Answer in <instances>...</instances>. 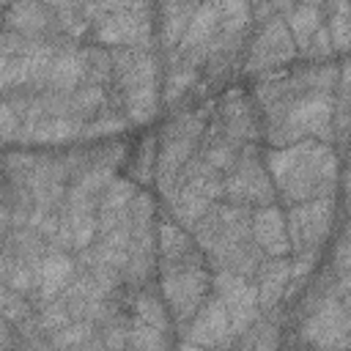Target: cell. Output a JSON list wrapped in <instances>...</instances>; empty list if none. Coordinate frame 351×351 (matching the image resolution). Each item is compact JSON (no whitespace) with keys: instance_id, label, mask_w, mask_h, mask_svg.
I'll return each mask as SVG.
<instances>
[{"instance_id":"obj_4","label":"cell","mask_w":351,"mask_h":351,"mask_svg":"<svg viewBox=\"0 0 351 351\" xmlns=\"http://www.w3.org/2000/svg\"><path fill=\"white\" fill-rule=\"evenodd\" d=\"M112 60V90L121 112L129 123H148L162 110L165 60L156 47H123L110 49Z\"/></svg>"},{"instance_id":"obj_24","label":"cell","mask_w":351,"mask_h":351,"mask_svg":"<svg viewBox=\"0 0 351 351\" xmlns=\"http://www.w3.org/2000/svg\"><path fill=\"white\" fill-rule=\"evenodd\" d=\"M82 82L80 85H112V60L110 49L99 44H80Z\"/></svg>"},{"instance_id":"obj_9","label":"cell","mask_w":351,"mask_h":351,"mask_svg":"<svg viewBox=\"0 0 351 351\" xmlns=\"http://www.w3.org/2000/svg\"><path fill=\"white\" fill-rule=\"evenodd\" d=\"M156 288L173 318L176 335H181L211 293V269L208 266H156Z\"/></svg>"},{"instance_id":"obj_21","label":"cell","mask_w":351,"mask_h":351,"mask_svg":"<svg viewBox=\"0 0 351 351\" xmlns=\"http://www.w3.org/2000/svg\"><path fill=\"white\" fill-rule=\"evenodd\" d=\"M154 8H156V49L162 52V60H165L176 52L197 3H167Z\"/></svg>"},{"instance_id":"obj_17","label":"cell","mask_w":351,"mask_h":351,"mask_svg":"<svg viewBox=\"0 0 351 351\" xmlns=\"http://www.w3.org/2000/svg\"><path fill=\"white\" fill-rule=\"evenodd\" d=\"M250 230H252V241L258 244V250L266 258L291 255L288 230H285V211L277 203L274 206H263V208H252Z\"/></svg>"},{"instance_id":"obj_1","label":"cell","mask_w":351,"mask_h":351,"mask_svg":"<svg viewBox=\"0 0 351 351\" xmlns=\"http://www.w3.org/2000/svg\"><path fill=\"white\" fill-rule=\"evenodd\" d=\"M340 63H299L261 74L252 99L269 148L299 140L335 143V93Z\"/></svg>"},{"instance_id":"obj_23","label":"cell","mask_w":351,"mask_h":351,"mask_svg":"<svg viewBox=\"0 0 351 351\" xmlns=\"http://www.w3.org/2000/svg\"><path fill=\"white\" fill-rule=\"evenodd\" d=\"M154 170H156V134H145L129 154L126 178L140 189H148V184H154Z\"/></svg>"},{"instance_id":"obj_13","label":"cell","mask_w":351,"mask_h":351,"mask_svg":"<svg viewBox=\"0 0 351 351\" xmlns=\"http://www.w3.org/2000/svg\"><path fill=\"white\" fill-rule=\"evenodd\" d=\"M178 340H186L203 351H230L236 335L230 329V318L222 302L214 293H208V299L195 313V318L186 324V329L178 335Z\"/></svg>"},{"instance_id":"obj_3","label":"cell","mask_w":351,"mask_h":351,"mask_svg":"<svg viewBox=\"0 0 351 351\" xmlns=\"http://www.w3.org/2000/svg\"><path fill=\"white\" fill-rule=\"evenodd\" d=\"M250 217H252V208L217 200L189 230L211 271H230L244 280L255 277L266 255L252 241Z\"/></svg>"},{"instance_id":"obj_18","label":"cell","mask_w":351,"mask_h":351,"mask_svg":"<svg viewBox=\"0 0 351 351\" xmlns=\"http://www.w3.org/2000/svg\"><path fill=\"white\" fill-rule=\"evenodd\" d=\"M288 282H291V258L288 255L285 258H263L261 261V266H258V271L252 277V285L258 291L261 313L282 307Z\"/></svg>"},{"instance_id":"obj_28","label":"cell","mask_w":351,"mask_h":351,"mask_svg":"<svg viewBox=\"0 0 351 351\" xmlns=\"http://www.w3.org/2000/svg\"><path fill=\"white\" fill-rule=\"evenodd\" d=\"M0 151H3V140H0Z\"/></svg>"},{"instance_id":"obj_15","label":"cell","mask_w":351,"mask_h":351,"mask_svg":"<svg viewBox=\"0 0 351 351\" xmlns=\"http://www.w3.org/2000/svg\"><path fill=\"white\" fill-rule=\"evenodd\" d=\"M140 192L137 184H132L126 176H115L107 189L99 197L96 208V239L129 228V214H132V200Z\"/></svg>"},{"instance_id":"obj_11","label":"cell","mask_w":351,"mask_h":351,"mask_svg":"<svg viewBox=\"0 0 351 351\" xmlns=\"http://www.w3.org/2000/svg\"><path fill=\"white\" fill-rule=\"evenodd\" d=\"M208 123L241 148L263 143V123H261L258 104L252 93H247L244 88H225L211 104Z\"/></svg>"},{"instance_id":"obj_6","label":"cell","mask_w":351,"mask_h":351,"mask_svg":"<svg viewBox=\"0 0 351 351\" xmlns=\"http://www.w3.org/2000/svg\"><path fill=\"white\" fill-rule=\"evenodd\" d=\"M90 22V38L107 49L156 47V8L143 3L82 5Z\"/></svg>"},{"instance_id":"obj_5","label":"cell","mask_w":351,"mask_h":351,"mask_svg":"<svg viewBox=\"0 0 351 351\" xmlns=\"http://www.w3.org/2000/svg\"><path fill=\"white\" fill-rule=\"evenodd\" d=\"M211 104L208 101H195L184 110H173L167 123L156 134V170H154V186L165 203H170L178 192V178L184 165L197 154L203 132L211 118Z\"/></svg>"},{"instance_id":"obj_16","label":"cell","mask_w":351,"mask_h":351,"mask_svg":"<svg viewBox=\"0 0 351 351\" xmlns=\"http://www.w3.org/2000/svg\"><path fill=\"white\" fill-rule=\"evenodd\" d=\"M74 274H77L74 255L58 247H47V252L36 266V307L60 296L63 288L74 280Z\"/></svg>"},{"instance_id":"obj_2","label":"cell","mask_w":351,"mask_h":351,"mask_svg":"<svg viewBox=\"0 0 351 351\" xmlns=\"http://www.w3.org/2000/svg\"><path fill=\"white\" fill-rule=\"evenodd\" d=\"M263 165L274 184L277 200H282L285 206L335 197V184L340 178V156L329 143L299 140L285 148H266Z\"/></svg>"},{"instance_id":"obj_19","label":"cell","mask_w":351,"mask_h":351,"mask_svg":"<svg viewBox=\"0 0 351 351\" xmlns=\"http://www.w3.org/2000/svg\"><path fill=\"white\" fill-rule=\"evenodd\" d=\"M0 25L3 30L19 33V36H60L52 5H41V3L5 5Z\"/></svg>"},{"instance_id":"obj_27","label":"cell","mask_w":351,"mask_h":351,"mask_svg":"<svg viewBox=\"0 0 351 351\" xmlns=\"http://www.w3.org/2000/svg\"><path fill=\"white\" fill-rule=\"evenodd\" d=\"M0 19H3V5H0Z\"/></svg>"},{"instance_id":"obj_14","label":"cell","mask_w":351,"mask_h":351,"mask_svg":"<svg viewBox=\"0 0 351 351\" xmlns=\"http://www.w3.org/2000/svg\"><path fill=\"white\" fill-rule=\"evenodd\" d=\"M156 266H206L192 233L178 228L165 211L156 217Z\"/></svg>"},{"instance_id":"obj_8","label":"cell","mask_w":351,"mask_h":351,"mask_svg":"<svg viewBox=\"0 0 351 351\" xmlns=\"http://www.w3.org/2000/svg\"><path fill=\"white\" fill-rule=\"evenodd\" d=\"M252 30V8L247 3H219L217 30L208 44L206 66H203V85H219L225 77L241 63L244 47Z\"/></svg>"},{"instance_id":"obj_20","label":"cell","mask_w":351,"mask_h":351,"mask_svg":"<svg viewBox=\"0 0 351 351\" xmlns=\"http://www.w3.org/2000/svg\"><path fill=\"white\" fill-rule=\"evenodd\" d=\"M282 310H285V307L261 313V318H258L247 332H241V335L233 340L230 351H280V348H282V337H285V329H282Z\"/></svg>"},{"instance_id":"obj_22","label":"cell","mask_w":351,"mask_h":351,"mask_svg":"<svg viewBox=\"0 0 351 351\" xmlns=\"http://www.w3.org/2000/svg\"><path fill=\"white\" fill-rule=\"evenodd\" d=\"M277 11L296 44V52L307 47L313 33L324 25V5L321 3H277Z\"/></svg>"},{"instance_id":"obj_10","label":"cell","mask_w":351,"mask_h":351,"mask_svg":"<svg viewBox=\"0 0 351 351\" xmlns=\"http://www.w3.org/2000/svg\"><path fill=\"white\" fill-rule=\"evenodd\" d=\"M222 200L247 206V208H263L277 203L274 184L263 165V145H244L233 170L225 176Z\"/></svg>"},{"instance_id":"obj_26","label":"cell","mask_w":351,"mask_h":351,"mask_svg":"<svg viewBox=\"0 0 351 351\" xmlns=\"http://www.w3.org/2000/svg\"><path fill=\"white\" fill-rule=\"evenodd\" d=\"M16 137H19V118L14 115L11 104L0 99V140L5 145V143H16Z\"/></svg>"},{"instance_id":"obj_25","label":"cell","mask_w":351,"mask_h":351,"mask_svg":"<svg viewBox=\"0 0 351 351\" xmlns=\"http://www.w3.org/2000/svg\"><path fill=\"white\" fill-rule=\"evenodd\" d=\"M348 19H351L348 3H329V5H324V25H326L332 49L337 55H346V49H348V30H351Z\"/></svg>"},{"instance_id":"obj_12","label":"cell","mask_w":351,"mask_h":351,"mask_svg":"<svg viewBox=\"0 0 351 351\" xmlns=\"http://www.w3.org/2000/svg\"><path fill=\"white\" fill-rule=\"evenodd\" d=\"M211 293L222 302L228 318H230V329L239 337L241 332H247L258 318H261V307H258V291L252 285V280L236 277L230 271H211Z\"/></svg>"},{"instance_id":"obj_7","label":"cell","mask_w":351,"mask_h":351,"mask_svg":"<svg viewBox=\"0 0 351 351\" xmlns=\"http://www.w3.org/2000/svg\"><path fill=\"white\" fill-rule=\"evenodd\" d=\"M250 8H252V30H250V38L244 47L241 71L261 77V74L285 69L293 60H299L296 44L277 11V3L250 5Z\"/></svg>"}]
</instances>
